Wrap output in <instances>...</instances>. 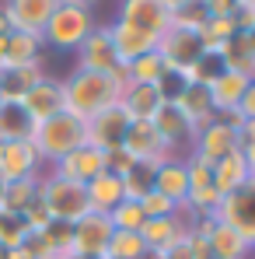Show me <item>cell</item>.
Masks as SVG:
<instances>
[{"label":"cell","mask_w":255,"mask_h":259,"mask_svg":"<svg viewBox=\"0 0 255 259\" xmlns=\"http://www.w3.org/2000/svg\"><path fill=\"white\" fill-rule=\"evenodd\" d=\"M63 91H67V112L81 116V119H94L98 112L119 105V95H123V84L109 74H94V70H74L67 81H63Z\"/></svg>","instance_id":"obj_1"},{"label":"cell","mask_w":255,"mask_h":259,"mask_svg":"<svg viewBox=\"0 0 255 259\" xmlns=\"http://www.w3.org/2000/svg\"><path fill=\"white\" fill-rule=\"evenodd\" d=\"M32 144H35V151H39V158H42V165H56L60 158H67V154H74L77 147H84L87 144V123L81 116H74V112H56V116H49L45 123L35 126L32 133Z\"/></svg>","instance_id":"obj_2"},{"label":"cell","mask_w":255,"mask_h":259,"mask_svg":"<svg viewBox=\"0 0 255 259\" xmlns=\"http://www.w3.org/2000/svg\"><path fill=\"white\" fill-rule=\"evenodd\" d=\"M39 200L49 210L53 221H63V224H77L84 214H91V203H87V193L81 182H67L56 172H42L39 175Z\"/></svg>","instance_id":"obj_3"},{"label":"cell","mask_w":255,"mask_h":259,"mask_svg":"<svg viewBox=\"0 0 255 259\" xmlns=\"http://www.w3.org/2000/svg\"><path fill=\"white\" fill-rule=\"evenodd\" d=\"M74 70H94V74H109L116 77L119 84H126V63L119 60L112 35H109V25H94L91 35L77 46V67Z\"/></svg>","instance_id":"obj_4"},{"label":"cell","mask_w":255,"mask_h":259,"mask_svg":"<svg viewBox=\"0 0 255 259\" xmlns=\"http://www.w3.org/2000/svg\"><path fill=\"white\" fill-rule=\"evenodd\" d=\"M94 28V14L91 11H81V7H70V4H60L49 18V25L42 28V46H53V49H74L84 42Z\"/></svg>","instance_id":"obj_5"},{"label":"cell","mask_w":255,"mask_h":259,"mask_svg":"<svg viewBox=\"0 0 255 259\" xmlns=\"http://www.w3.org/2000/svg\"><path fill=\"white\" fill-rule=\"evenodd\" d=\"M217 221L234 228L248 245L255 249V175H248V182H241L238 189H231L220 207H217Z\"/></svg>","instance_id":"obj_6"},{"label":"cell","mask_w":255,"mask_h":259,"mask_svg":"<svg viewBox=\"0 0 255 259\" xmlns=\"http://www.w3.org/2000/svg\"><path fill=\"white\" fill-rule=\"evenodd\" d=\"M207 49L199 42L196 32H182V28H168L161 39H158V56L165 60V70L171 77H182Z\"/></svg>","instance_id":"obj_7"},{"label":"cell","mask_w":255,"mask_h":259,"mask_svg":"<svg viewBox=\"0 0 255 259\" xmlns=\"http://www.w3.org/2000/svg\"><path fill=\"white\" fill-rule=\"evenodd\" d=\"M112 221L109 214H84L77 224H70V252L74 256H91V259H105L109 238H112Z\"/></svg>","instance_id":"obj_8"},{"label":"cell","mask_w":255,"mask_h":259,"mask_svg":"<svg viewBox=\"0 0 255 259\" xmlns=\"http://www.w3.org/2000/svg\"><path fill=\"white\" fill-rule=\"evenodd\" d=\"M234 151H241L238 126H231V123H224V119H213L210 126H203L196 133V144H192L189 154L203 158L207 165H217L220 158H227V154H234Z\"/></svg>","instance_id":"obj_9"},{"label":"cell","mask_w":255,"mask_h":259,"mask_svg":"<svg viewBox=\"0 0 255 259\" xmlns=\"http://www.w3.org/2000/svg\"><path fill=\"white\" fill-rule=\"evenodd\" d=\"M42 175V158L32 140H7L0 144V182L35 179Z\"/></svg>","instance_id":"obj_10"},{"label":"cell","mask_w":255,"mask_h":259,"mask_svg":"<svg viewBox=\"0 0 255 259\" xmlns=\"http://www.w3.org/2000/svg\"><path fill=\"white\" fill-rule=\"evenodd\" d=\"M150 123H154V130H158V133H161L165 147H168L175 158H185V154L192 151V144H196V133H199V130L192 126V123H189V119H185V116L171 105V102H165V105H161V112H158Z\"/></svg>","instance_id":"obj_11"},{"label":"cell","mask_w":255,"mask_h":259,"mask_svg":"<svg viewBox=\"0 0 255 259\" xmlns=\"http://www.w3.org/2000/svg\"><path fill=\"white\" fill-rule=\"evenodd\" d=\"M123 151H126L133 161H140V165H165L171 158V151L165 147V140H161V133L154 130V123H129L126 130V140H123Z\"/></svg>","instance_id":"obj_12"},{"label":"cell","mask_w":255,"mask_h":259,"mask_svg":"<svg viewBox=\"0 0 255 259\" xmlns=\"http://www.w3.org/2000/svg\"><path fill=\"white\" fill-rule=\"evenodd\" d=\"M116 21H123V25L136 28V32H147V35H158L161 39L171 28V11H165L158 0H123Z\"/></svg>","instance_id":"obj_13"},{"label":"cell","mask_w":255,"mask_h":259,"mask_svg":"<svg viewBox=\"0 0 255 259\" xmlns=\"http://www.w3.org/2000/svg\"><path fill=\"white\" fill-rule=\"evenodd\" d=\"M18 105H21V109L28 112V119L39 126V123H45L49 116H56V112H63V109H67V91H63V81L45 74L42 81L32 88Z\"/></svg>","instance_id":"obj_14"},{"label":"cell","mask_w":255,"mask_h":259,"mask_svg":"<svg viewBox=\"0 0 255 259\" xmlns=\"http://www.w3.org/2000/svg\"><path fill=\"white\" fill-rule=\"evenodd\" d=\"M60 7V0H4L0 11L7 14L14 32H28V35H42V28L49 25L53 11Z\"/></svg>","instance_id":"obj_15"},{"label":"cell","mask_w":255,"mask_h":259,"mask_svg":"<svg viewBox=\"0 0 255 259\" xmlns=\"http://www.w3.org/2000/svg\"><path fill=\"white\" fill-rule=\"evenodd\" d=\"M129 123H133V119L123 112V105H112V109L98 112L94 119H87V144L98 147V151H116V147H123V140H126Z\"/></svg>","instance_id":"obj_16"},{"label":"cell","mask_w":255,"mask_h":259,"mask_svg":"<svg viewBox=\"0 0 255 259\" xmlns=\"http://www.w3.org/2000/svg\"><path fill=\"white\" fill-rule=\"evenodd\" d=\"M165 102H168V95L158 84H123V95H119V105L133 123H150Z\"/></svg>","instance_id":"obj_17"},{"label":"cell","mask_w":255,"mask_h":259,"mask_svg":"<svg viewBox=\"0 0 255 259\" xmlns=\"http://www.w3.org/2000/svg\"><path fill=\"white\" fill-rule=\"evenodd\" d=\"M49 172H56L60 179H67V182H81V186H87L98 172H105V151L84 144V147H77L74 154L60 158Z\"/></svg>","instance_id":"obj_18"},{"label":"cell","mask_w":255,"mask_h":259,"mask_svg":"<svg viewBox=\"0 0 255 259\" xmlns=\"http://www.w3.org/2000/svg\"><path fill=\"white\" fill-rule=\"evenodd\" d=\"M171 105L192 123L196 130H203V126H210L213 119H217V112H213V102H210V91L207 88H199V84H178V91L168 98Z\"/></svg>","instance_id":"obj_19"},{"label":"cell","mask_w":255,"mask_h":259,"mask_svg":"<svg viewBox=\"0 0 255 259\" xmlns=\"http://www.w3.org/2000/svg\"><path fill=\"white\" fill-rule=\"evenodd\" d=\"M154 193L168 196L175 207L185 203V196H189V168H185V158H175L171 154L165 165L154 168Z\"/></svg>","instance_id":"obj_20"},{"label":"cell","mask_w":255,"mask_h":259,"mask_svg":"<svg viewBox=\"0 0 255 259\" xmlns=\"http://www.w3.org/2000/svg\"><path fill=\"white\" fill-rule=\"evenodd\" d=\"M42 35H28V32H7L4 39V70L11 67H28V63H45L42 56Z\"/></svg>","instance_id":"obj_21"},{"label":"cell","mask_w":255,"mask_h":259,"mask_svg":"<svg viewBox=\"0 0 255 259\" xmlns=\"http://www.w3.org/2000/svg\"><path fill=\"white\" fill-rule=\"evenodd\" d=\"M109 35H112V46H116V53H119L123 63H133L136 56H147V53L158 49V35L136 32V28L123 25V21H112L109 25Z\"/></svg>","instance_id":"obj_22"},{"label":"cell","mask_w":255,"mask_h":259,"mask_svg":"<svg viewBox=\"0 0 255 259\" xmlns=\"http://www.w3.org/2000/svg\"><path fill=\"white\" fill-rule=\"evenodd\" d=\"M84 193H87V203H91L94 214H109V210H116V207L126 200V193H123V179L112 175V172H98L84 186Z\"/></svg>","instance_id":"obj_23"},{"label":"cell","mask_w":255,"mask_h":259,"mask_svg":"<svg viewBox=\"0 0 255 259\" xmlns=\"http://www.w3.org/2000/svg\"><path fill=\"white\" fill-rule=\"evenodd\" d=\"M42 77H45V63H28V67L0 70V102H21Z\"/></svg>","instance_id":"obj_24"},{"label":"cell","mask_w":255,"mask_h":259,"mask_svg":"<svg viewBox=\"0 0 255 259\" xmlns=\"http://www.w3.org/2000/svg\"><path fill=\"white\" fill-rule=\"evenodd\" d=\"M245 88H248V77L224 70V74H220V77H217V81L207 88V91H210V102H213V112H217V116L238 112V102H241Z\"/></svg>","instance_id":"obj_25"},{"label":"cell","mask_w":255,"mask_h":259,"mask_svg":"<svg viewBox=\"0 0 255 259\" xmlns=\"http://www.w3.org/2000/svg\"><path fill=\"white\" fill-rule=\"evenodd\" d=\"M220 60H224V70L241 74V77L255 81V49H252V39H248L245 32H238L231 42H224Z\"/></svg>","instance_id":"obj_26"},{"label":"cell","mask_w":255,"mask_h":259,"mask_svg":"<svg viewBox=\"0 0 255 259\" xmlns=\"http://www.w3.org/2000/svg\"><path fill=\"white\" fill-rule=\"evenodd\" d=\"M255 249L234 231V228H227V224H213V231H210V256L213 259H248Z\"/></svg>","instance_id":"obj_27"},{"label":"cell","mask_w":255,"mask_h":259,"mask_svg":"<svg viewBox=\"0 0 255 259\" xmlns=\"http://www.w3.org/2000/svg\"><path fill=\"white\" fill-rule=\"evenodd\" d=\"M35 123L28 119V112L18 102H4L0 105V144L7 140H32Z\"/></svg>","instance_id":"obj_28"},{"label":"cell","mask_w":255,"mask_h":259,"mask_svg":"<svg viewBox=\"0 0 255 259\" xmlns=\"http://www.w3.org/2000/svg\"><path fill=\"white\" fill-rule=\"evenodd\" d=\"M241 182H248V165H245L241 151H234V154H227V158H220V161L213 165V186L220 189V196H227V193L238 189Z\"/></svg>","instance_id":"obj_29"},{"label":"cell","mask_w":255,"mask_h":259,"mask_svg":"<svg viewBox=\"0 0 255 259\" xmlns=\"http://www.w3.org/2000/svg\"><path fill=\"white\" fill-rule=\"evenodd\" d=\"M165 77H168V70H165V60L158 56V49L154 53H147V56H136L133 63H126V84H165Z\"/></svg>","instance_id":"obj_30"},{"label":"cell","mask_w":255,"mask_h":259,"mask_svg":"<svg viewBox=\"0 0 255 259\" xmlns=\"http://www.w3.org/2000/svg\"><path fill=\"white\" fill-rule=\"evenodd\" d=\"M39 200V175L35 179H18V182H7L4 186V203H0V214H21L25 207H32Z\"/></svg>","instance_id":"obj_31"},{"label":"cell","mask_w":255,"mask_h":259,"mask_svg":"<svg viewBox=\"0 0 255 259\" xmlns=\"http://www.w3.org/2000/svg\"><path fill=\"white\" fill-rule=\"evenodd\" d=\"M196 35H199V42H203L207 53H220L224 42H231L238 35V28H234V18H207Z\"/></svg>","instance_id":"obj_32"},{"label":"cell","mask_w":255,"mask_h":259,"mask_svg":"<svg viewBox=\"0 0 255 259\" xmlns=\"http://www.w3.org/2000/svg\"><path fill=\"white\" fill-rule=\"evenodd\" d=\"M224 74V60H220V53H203L178 81L182 84H199V88H210L217 77Z\"/></svg>","instance_id":"obj_33"},{"label":"cell","mask_w":255,"mask_h":259,"mask_svg":"<svg viewBox=\"0 0 255 259\" xmlns=\"http://www.w3.org/2000/svg\"><path fill=\"white\" fill-rule=\"evenodd\" d=\"M143 256H147V245H143L140 231H112L105 259H143Z\"/></svg>","instance_id":"obj_34"},{"label":"cell","mask_w":255,"mask_h":259,"mask_svg":"<svg viewBox=\"0 0 255 259\" xmlns=\"http://www.w3.org/2000/svg\"><path fill=\"white\" fill-rule=\"evenodd\" d=\"M154 189V165H133L126 175H123V193H126V200H143L147 193Z\"/></svg>","instance_id":"obj_35"},{"label":"cell","mask_w":255,"mask_h":259,"mask_svg":"<svg viewBox=\"0 0 255 259\" xmlns=\"http://www.w3.org/2000/svg\"><path fill=\"white\" fill-rule=\"evenodd\" d=\"M109 221H112L116 231H140V224H143L147 217H143V210H140L136 200H123L116 210H109Z\"/></svg>","instance_id":"obj_36"},{"label":"cell","mask_w":255,"mask_h":259,"mask_svg":"<svg viewBox=\"0 0 255 259\" xmlns=\"http://www.w3.org/2000/svg\"><path fill=\"white\" fill-rule=\"evenodd\" d=\"M25 242H28V228L21 224V217L18 214H0V249L11 252V249H18V245H25Z\"/></svg>","instance_id":"obj_37"},{"label":"cell","mask_w":255,"mask_h":259,"mask_svg":"<svg viewBox=\"0 0 255 259\" xmlns=\"http://www.w3.org/2000/svg\"><path fill=\"white\" fill-rule=\"evenodd\" d=\"M207 18H210V14H207V7L196 0V4H189V7H182V11H175V14H171V28H182V32H199Z\"/></svg>","instance_id":"obj_38"},{"label":"cell","mask_w":255,"mask_h":259,"mask_svg":"<svg viewBox=\"0 0 255 259\" xmlns=\"http://www.w3.org/2000/svg\"><path fill=\"white\" fill-rule=\"evenodd\" d=\"M18 217H21V224L28 228V235H42L45 228L53 224V217H49V210L42 207V200H35L32 207H25V210H21Z\"/></svg>","instance_id":"obj_39"},{"label":"cell","mask_w":255,"mask_h":259,"mask_svg":"<svg viewBox=\"0 0 255 259\" xmlns=\"http://www.w3.org/2000/svg\"><path fill=\"white\" fill-rule=\"evenodd\" d=\"M140 210H143V217H168L175 214V203H171L168 196H161V193H147L143 200H140Z\"/></svg>","instance_id":"obj_40"},{"label":"cell","mask_w":255,"mask_h":259,"mask_svg":"<svg viewBox=\"0 0 255 259\" xmlns=\"http://www.w3.org/2000/svg\"><path fill=\"white\" fill-rule=\"evenodd\" d=\"M231 18H234V28H238V32H245V35L255 28V7H238Z\"/></svg>","instance_id":"obj_41"},{"label":"cell","mask_w":255,"mask_h":259,"mask_svg":"<svg viewBox=\"0 0 255 259\" xmlns=\"http://www.w3.org/2000/svg\"><path fill=\"white\" fill-rule=\"evenodd\" d=\"M238 112H241V119H255V81H248L241 102H238Z\"/></svg>","instance_id":"obj_42"},{"label":"cell","mask_w":255,"mask_h":259,"mask_svg":"<svg viewBox=\"0 0 255 259\" xmlns=\"http://www.w3.org/2000/svg\"><path fill=\"white\" fill-rule=\"evenodd\" d=\"M185 238H189V235H185ZM185 238H182L178 245H171L168 252H165V259H196V256H192V249H189V242H185Z\"/></svg>","instance_id":"obj_43"},{"label":"cell","mask_w":255,"mask_h":259,"mask_svg":"<svg viewBox=\"0 0 255 259\" xmlns=\"http://www.w3.org/2000/svg\"><path fill=\"white\" fill-rule=\"evenodd\" d=\"M238 137H241V144H252L255 140V119H245V123L238 126Z\"/></svg>","instance_id":"obj_44"},{"label":"cell","mask_w":255,"mask_h":259,"mask_svg":"<svg viewBox=\"0 0 255 259\" xmlns=\"http://www.w3.org/2000/svg\"><path fill=\"white\" fill-rule=\"evenodd\" d=\"M241 158H245V165H248V175H255V140L252 144H241Z\"/></svg>","instance_id":"obj_45"},{"label":"cell","mask_w":255,"mask_h":259,"mask_svg":"<svg viewBox=\"0 0 255 259\" xmlns=\"http://www.w3.org/2000/svg\"><path fill=\"white\" fill-rule=\"evenodd\" d=\"M158 4H161L165 11H171V14H175V11H182V7H189V4H196V0H158Z\"/></svg>","instance_id":"obj_46"},{"label":"cell","mask_w":255,"mask_h":259,"mask_svg":"<svg viewBox=\"0 0 255 259\" xmlns=\"http://www.w3.org/2000/svg\"><path fill=\"white\" fill-rule=\"evenodd\" d=\"M7 259H35V252H32L28 245H18V249H11V252H7Z\"/></svg>","instance_id":"obj_47"},{"label":"cell","mask_w":255,"mask_h":259,"mask_svg":"<svg viewBox=\"0 0 255 259\" xmlns=\"http://www.w3.org/2000/svg\"><path fill=\"white\" fill-rule=\"evenodd\" d=\"M60 4H70V7H81V11H94L98 0H60Z\"/></svg>","instance_id":"obj_48"},{"label":"cell","mask_w":255,"mask_h":259,"mask_svg":"<svg viewBox=\"0 0 255 259\" xmlns=\"http://www.w3.org/2000/svg\"><path fill=\"white\" fill-rule=\"evenodd\" d=\"M203 7H210V4H238V0H199Z\"/></svg>","instance_id":"obj_49"},{"label":"cell","mask_w":255,"mask_h":259,"mask_svg":"<svg viewBox=\"0 0 255 259\" xmlns=\"http://www.w3.org/2000/svg\"><path fill=\"white\" fill-rule=\"evenodd\" d=\"M4 39H7V35H0V70H4Z\"/></svg>","instance_id":"obj_50"},{"label":"cell","mask_w":255,"mask_h":259,"mask_svg":"<svg viewBox=\"0 0 255 259\" xmlns=\"http://www.w3.org/2000/svg\"><path fill=\"white\" fill-rule=\"evenodd\" d=\"M143 259H165V252H147Z\"/></svg>","instance_id":"obj_51"},{"label":"cell","mask_w":255,"mask_h":259,"mask_svg":"<svg viewBox=\"0 0 255 259\" xmlns=\"http://www.w3.org/2000/svg\"><path fill=\"white\" fill-rule=\"evenodd\" d=\"M238 7H255V0H238Z\"/></svg>","instance_id":"obj_52"},{"label":"cell","mask_w":255,"mask_h":259,"mask_svg":"<svg viewBox=\"0 0 255 259\" xmlns=\"http://www.w3.org/2000/svg\"><path fill=\"white\" fill-rule=\"evenodd\" d=\"M248 39H252V49H255V28H252V32H248Z\"/></svg>","instance_id":"obj_53"},{"label":"cell","mask_w":255,"mask_h":259,"mask_svg":"<svg viewBox=\"0 0 255 259\" xmlns=\"http://www.w3.org/2000/svg\"><path fill=\"white\" fill-rule=\"evenodd\" d=\"M4 186H7V182H0V203H4Z\"/></svg>","instance_id":"obj_54"},{"label":"cell","mask_w":255,"mask_h":259,"mask_svg":"<svg viewBox=\"0 0 255 259\" xmlns=\"http://www.w3.org/2000/svg\"><path fill=\"white\" fill-rule=\"evenodd\" d=\"M70 259H91V256H70Z\"/></svg>","instance_id":"obj_55"},{"label":"cell","mask_w":255,"mask_h":259,"mask_svg":"<svg viewBox=\"0 0 255 259\" xmlns=\"http://www.w3.org/2000/svg\"><path fill=\"white\" fill-rule=\"evenodd\" d=\"M0 259H7V252H4V249H0Z\"/></svg>","instance_id":"obj_56"},{"label":"cell","mask_w":255,"mask_h":259,"mask_svg":"<svg viewBox=\"0 0 255 259\" xmlns=\"http://www.w3.org/2000/svg\"><path fill=\"white\" fill-rule=\"evenodd\" d=\"M0 105H4V102H0Z\"/></svg>","instance_id":"obj_57"}]
</instances>
